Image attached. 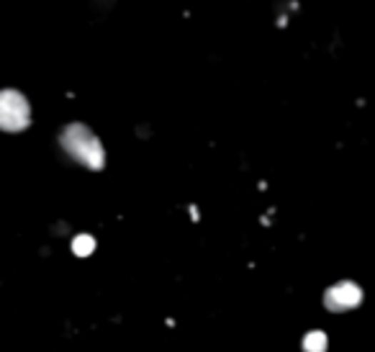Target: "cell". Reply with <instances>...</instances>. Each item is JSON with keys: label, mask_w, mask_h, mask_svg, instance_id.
I'll return each mask as SVG.
<instances>
[{"label": "cell", "mask_w": 375, "mask_h": 352, "mask_svg": "<svg viewBox=\"0 0 375 352\" xmlns=\"http://www.w3.org/2000/svg\"><path fill=\"white\" fill-rule=\"evenodd\" d=\"M59 144H62V149L70 154L72 160L90 167V170H101L106 165V149H103L101 139L85 124L64 126L62 134H59Z\"/></svg>", "instance_id": "1"}, {"label": "cell", "mask_w": 375, "mask_h": 352, "mask_svg": "<svg viewBox=\"0 0 375 352\" xmlns=\"http://www.w3.org/2000/svg\"><path fill=\"white\" fill-rule=\"evenodd\" d=\"M31 124V106L19 90H0V131H24Z\"/></svg>", "instance_id": "2"}, {"label": "cell", "mask_w": 375, "mask_h": 352, "mask_svg": "<svg viewBox=\"0 0 375 352\" xmlns=\"http://www.w3.org/2000/svg\"><path fill=\"white\" fill-rule=\"evenodd\" d=\"M360 301H363V291L352 281H342L337 283V286H331L324 296V303L329 311H350V308H355Z\"/></svg>", "instance_id": "3"}, {"label": "cell", "mask_w": 375, "mask_h": 352, "mask_svg": "<svg viewBox=\"0 0 375 352\" xmlns=\"http://www.w3.org/2000/svg\"><path fill=\"white\" fill-rule=\"evenodd\" d=\"M93 250H96V239L90 237V234H77V237L72 239V252H75L77 257L93 255Z\"/></svg>", "instance_id": "4"}, {"label": "cell", "mask_w": 375, "mask_h": 352, "mask_svg": "<svg viewBox=\"0 0 375 352\" xmlns=\"http://www.w3.org/2000/svg\"><path fill=\"white\" fill-rule=\"evenodd\" d=\"M304 350H306V352H321V350H326V337H324V332H311V334H306Z\"/></svg>", "instance_id": "5"}]
</instances>
